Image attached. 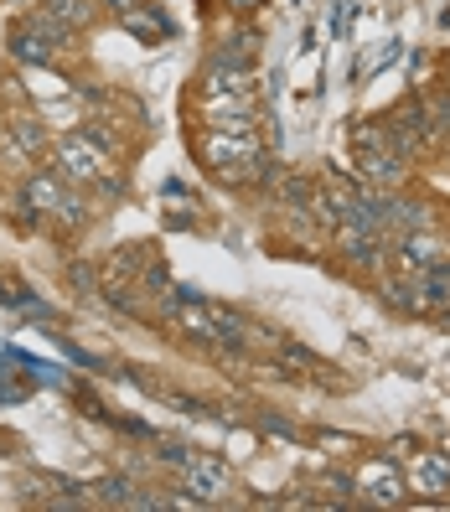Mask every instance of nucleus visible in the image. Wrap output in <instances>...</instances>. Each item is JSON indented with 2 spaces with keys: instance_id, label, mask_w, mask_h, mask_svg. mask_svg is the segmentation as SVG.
Returning a JSON list of instances; mask_svg holds the SVG:
<instances>
[{
  "instance_id": "nucleus-13",
  "label": "nucleus",
  "mask_w": 450,
  "mask_h": 512,
  "mask_svg": "<svg viewBox=\"0 0 450 512\" xmlns=\"http://www.w3.org/2000/svg\"><path fill=\"white\" fill-rule=\"evenodd\" d=\"M383 228L419 233V228H430V207L425 202H409V197H383Z\"/></svg>"
},
{
  "instance_id": "nucleus-18",
  "label": "nucleus",
  "mask_w": 450,
  "mask_h": 512,
  "mask_svg": "<svg viewBox=\"0 0 450 512\" xmlns=\"http://www.w3.org/2000/svg\"><path fill=\"white\" fill-rule=\"evenodd\" d=\"M140 0H99V11H114V16H125V11H135Z\"/></svg>"
},
{
  "instance_id": "nucleus-5",
  "label": "nucleus",
  "mask_w": 450,
  "mask_h": 512,
  "mask_svg": "<svg viewBox=\"0 0 450 512\" xmlns=\"http://www.w3.org/2000/svg\"><path fill=\"white\" fill-rule=\"evenodd\" d=\"M352 145H357V171L368 182H399V150L388 145V130L383 125H352Z\"/></svg>"
},
{
  "instance_id": "nucleus-3",
  "label": "nucleus",
  "mask_w": 450,
  "mask_h": 512,
  "mask_svg": "<svg viewBox=\"0 0 450 512\" xmlns=\"http://www.w3.org/2000/svg\"><path fill=\"white\" fill-rule=\"evenodd\" d=\"M68 42H73V32H68V26H57L47 11H37V16H26V21L11 26V52L21 57V63H32V68H47Z\"/></svg>"
},
{
  "instance_id": "nucleus-9",
  "label": "nucleus",
  "mask_w": 450,
  "mask_h": 512,
  "mask_svg": "<svg viewBox=\"0 0 450 512\" xmlns=\"http://www.w3.org/2000/svg\"><path fill=\"white\" fill-rule=\"evenodd\" d=\"M6 140L21 150L26 161H42L47 150H52V130L42 125V119H37L32 109H16V114H6Z\"/></svg>"
},
{
  "instance_id": "nucleus-7",
  "label": "nucleus",
  "mask_w": 450,
  "mask_h": 512,
  "mask_svg": "<svg viewBox=\"0 0 450 512\" xmlns=\"http://www.w3.org/2000/svg\"><path fill=\"white\" fill-rule=\"evenodd\" d=\"M233 94H254L249 68L223 63V57H207L202 73H197V99H233Z\"/></svg>"
},
{
  "instance_id": "nucleus-14",
  "label": "nucleus",
  "mask_w": 450,
  "mask_h": 512,
  "mask_svg": "<svg viewBox=\"0 0 450 512\" xmlns=\"http://www.w3.org/2000/svg\"><path fill=\"white\" fill-rule=\"evenodd\" d=\"M42 11H47L57 26H68V32L78 37L83 26L99 21V0H42Z\"/></svg>"
},
{
  "instance_id": "nucleus-10",
  "label": "nucleus",
  "mask_w": 450,
  "mask_h": 512,
  "mask_svg": "<svg viewBox=\"0 0 450 512\" xmlns=\"http://www.w3.org/2000/svg\"><path fill=\"white\" fill-rule=\"evenodd\" d=\"M73 187L63 182L57 171H26V187H21V202L32 207L37 218H52L57 207H63V197H68Z\"/></svg>"
},
{
  "instance_id": "nucleus-15",
  "label": "nucleus",
  "mask_w": 450,
  "mask_h": 512,
  "mask_svg": "<svg viewBox=\"0 0 450 512\" xmlns=\"http://www.w3.org/2000/svg\"><path fill=\"white\" fill-rule=\"evenodd\" d=\"M378 295L388 300V306H399V311H430V300H425V290H419V280H383Z\"/></svg>"
},
{
  "instance_id": "nucleus-1",
  "label": "nucleus",
  "mask_w": 450,
  "mask_h": 512,
  "mask_svg": "<svg viewBox=\"0 0 450 512\" xmlns=\"http://www.w3.org/2000/svg\"><path fill=\"white\" fill-rule=\"evenodd\" d=\"M192 156L202 171H213L223 187H254L259 176H269V150L254 130H197L192 135Z\"/></svg>"
},
{
  "instance_id": "nucleus-6",
  "label": "nucleus",
  "mask_w": 450,
  "mask_h": 512,
  "mask_svg": "<svg viewBox=\"0 0 450 512\" xmlns=\"http://www.w3.org/2000/svg\"><path fill=\"white\" fill-rule=\"evenodd\" d=\"M357 492H363L373 507H399L404 492H409V481L394 466V456H378V461H368L363 471H357Z\"/></svg>"
},
{
  "instance_id": "nucleus-17",
  "label": "nucleus",
  "mask_w": 450,
  "mask_h": 512,
  "mask_svg": "<svg viewBox=\"0 0 450 512\" xmlns=\"http://www.w3.org/2000/svg\"><path fill=\"white\" fill-rule=\"evenodd\" d=\"M228 11H233V16H244V21H249L254 11H264V0H228Z\"/></svg>"
},
{
  "instance_id": "nucleus-2",
  "label": "nucleus",
  "mask_w": 450,
  "mask_h": 512,
  "mask_svg": "<svg viewBox=\"0 0 450 512\" xmlns=\"http://www.w3.org/2000/svg\"><path fill=\"white\" fill-rule=\"evenodd\" d=\"M52 171L63 176V182H78L83 192H119L125 187L119 171H114V150L94 145L83 130L52 140Z\"/></svg>"
},
{
  "instance_id": "nucleus-4",
  "label": "nucleus",
  "mask_w": 450,
  "mask_h": 512,
  "mask_svg": "<svg viewBox=\"0 0 450 512\" xmlns=\"http://www.w3.org/2000/svg\"><path fill=\"white\" fill-rule=\"evenodd\" d=\"M161 461H171L176 471L187 476V487L197 492V502H213L228 492V466L218 456H207V450H192V445H161Z\"/></svg>"
},
{
  "instance_id": "nucleus-12",
  "label": "nucleus",
  "mask_w": 450,
  "mask_h": 512,
  "mask_svg": "<svg viewBox=\"0 0 450 512\" xmlns=\"http://www.w3.org/2000/svg\"><path fill=\"white\" fill-rule=\"evenodd\" d=\"M445 259H450L445 244H440V238H430V233H404L399 238V264L414 269V275H419V269H430V264H445Z\"/></svg>"
},
{
  "instance_id": "nucleus-8",
  "label": "nucleus",
  "mask_w": 450,
  "mask_h": 512,
  "mask_svg": "<svg viewBox=\"0 0 450 512\" xmlns=\"http://www.w3.org/2000/svg\"><path fill=\"white\" fill-rule=\"evenodd\" d=\"M404 481L414 492H425V497H440L450 492V461L440 456V450H409V466H404Z\"/></svg>"
},
{
  "instance_id": "nucleus-16",
  "label": "nucleus",
  "mask_w": 450,
  "mask_h": 512,
  "mask_svg": "<svg viewBox=\"0 0 450 512\" xmlns=\"http://www.w3.org/2000/svg\"><path fill=\"white\" fill-rule=\"evenodd\" d=\"M119 21H125L130 32H140L145 42H166V37H171V21H166V16H156V11L145 6V0H140L135 11H125V16H119Z\"/></svg>"
},
{
  "instance_id": "nucleus-11",
  "label": "nucleus",
  "mask_w": 450,
  "mask_h": 512,
  "mask_svg": "<svg viewBox=\"0 0 450 512\" xmlns=\"http://www.w3.org/2000/svg\"><path fill=\"white\" fill-rule=\"evenodd\" d=\"M207 57H223V63H238V68H254V57H259V26L238 16V26H228Z\"/></svg>"
}]
</instances>
